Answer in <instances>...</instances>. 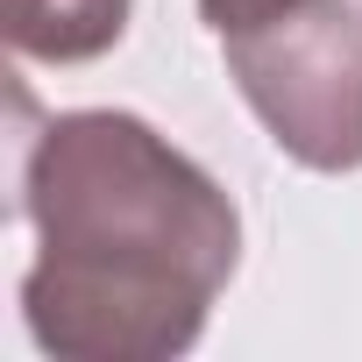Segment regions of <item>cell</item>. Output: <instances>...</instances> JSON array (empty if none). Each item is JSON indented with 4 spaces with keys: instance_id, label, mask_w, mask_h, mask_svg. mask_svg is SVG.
Segmentation results:
<instances>
[{
    "instance_id": "2",
    "label": "cell",
    "mask_w": 362,
    "mask_h": 362,
    "mask_svg": "<svg viewBox=\"0 0 362 362\" xmlns=\"http://www.w3.org/2000/svg\"><path fill=\"white\" fill-rule=\"evenodd\" d=\"M228 78L270 142L305 170H362V15L355 0H298V8L221 36Z\"/></svg>"
},
{
    "instance_id": "4",
    "label": "cell",
    "mask_w": 362,
    "mask_h": 362,
    "mask_svg": "<svg viewBox=\"0 0 362 362\" xmlns=\"http://www.w3.org/2000/svg\"><path fill=\"white\" fill-rule=\"evenodd\" d=\"M284 8H298V0H199V22H206L214 36H242V29L284 15Z\"/></svg>"
},
{
    "instance_id": "1",
    "label": "cell",
    "mask_w": 362,
    "mask_h": 362,
    "mask_svg": "<svg viewBox=\"0 0 362 362\" xmlns=\"http://www.w3.org/2000/svg\"><path fill=\"white\" fill-rule=\"evenodd\" d=\"M15 214L36 228L22 320L64 362L185 355L242 263L221 177L121 107L50 114L15 142Z\"/></svg>"
},
{
    "instance_id": "3",
    "label": "cell",
    "mask_w": 362,
    "mask_h": 362,
    "mask_svg": "<svg viewBox=\"0 0 362 362\" xmlns=\"http://www.w3.org/2000/svg\"><path fill=\"white\" fill-rule=\"evenodd\" d=\"M135 0H8V43L36 64H86L121 43Z\"/></svg>"
}]
</instances>
